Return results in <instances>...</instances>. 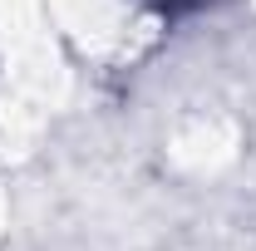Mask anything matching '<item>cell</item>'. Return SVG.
Wrapping results in <instances>:
<instances>
[{
  "label": "cell",
  "mask_w": 256,
  "mask_h": 251,
  "mask_svg": "<svg viewBox=\"0 0 256 251\" xmlns=\"http://www.w3.org/2000/svg\"><path fill=\"white\" fill-rule=\"evenodd\" d=\"M153 5H162V10H182V5H192V0H153Z\"/></svg>",
  "instance_id": "cell-1"
}]
</instances>
